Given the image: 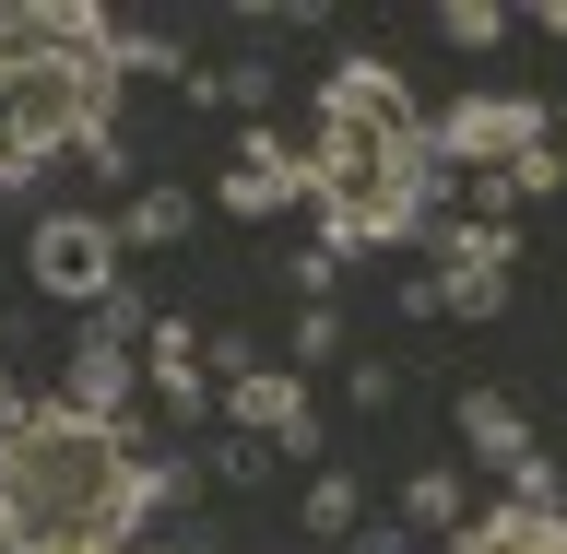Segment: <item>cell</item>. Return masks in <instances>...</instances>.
Listing matches in <instances>:
<instances>
[{
  "mask_svg": "<svg viewBox=\"0 0 567 554\" xmlns=\"http://www.w3.org/2000/svg\"><path fill=\"white\" fill-rule=\"evenodd\" d=\"M437 35H450V48H496V35H508V12H496V0H450V12H437Z\"/></svg>",
  "mask_w": 567,
  "mask_h": 554,
  "instance_id": "obj_14",
  "label": "cell"
},
{
  "mask_svg": "<svg viewBox=\"0 0 567 554\" xmlns=\"http://www.w3.org/2000/svg\"><path fill=\"white\" fill-rule=\"evenodd\" d=\"M437 554H567V508H485V520H461Z\"/></svg>",
  "mask_w": 567,
  "mask_h": 554,
  "instance_id": "obj_9",
  "label": "cell"
},
{
  "mask_svg": "<svg viewBox=\"0 0 567 554\" xmlns=\"http://www.w3.org/2000/svg\"><path fill=\"white\" fill-rule=\"evenodd\" d=\"M225 425L237 437H260V449H319V414H308V378H284V366H237L225 378Z\"/></svg>",
  "mask_w": 567,
  "mask_h": 554,
  "instance_id": "obj_7",
  "label": "cell"
},
{
  "mask_svg": "<svg viewBox=\"0 0 567 554\" xmlns=\"http://www.w3.org/2000/svg\"><path fill=\"white\" fill-rule=\"evenodd\" d=\"M213 201H225V212H284V201H296V154L248 118V142H237V166H225V189H213Z\"/></svg>",
  "mask_w": 567,
  "mask_h": 554,
  "instance_id": "obj_10",
  "label": "cell"
},
{
  "mask_svg": "<svg viewBox=\"0 0 567 554\" xmlns=\"http://www.w3.org/2000/svg\"><path fill=\"white\" fill-rule=\"evenodd\" d=\"M390 401H402V366H379V354H367V366H354V414H390Z\"/></svg>",
  "mask_w": 567,
  "mask_h": 554,
  "instance_id": "obj_16",
  "label": "cell"
},
{
  "mask_svg": "<svg viewBox=\"0 0 567 554\" xmlns=\"http://www.w3.org/2000/svg\"><path fill=\"white\" fill-rule=\"evenodd\" d=\"M177 237H189V189H142L118 212V248H177Z\"/></svg>",
  "mask_w": 567,
  "mask_h": 554,
  "instance_id": "obj_12",
  "label": "cell"
},
{
  "mask_svg": "<svg viewBox=\"0 0 567 554\" xmlns=\"http://www.w3.org/2000/svg\"><path fill=\"white\" fill-rule=\"evenodd\" d=\"M24 260H35V295H60V307H106L118 272H131V248H118L106 212H48L24 237Z\"/></svg>",
  "mask_w": 567,
  "mask_h": 554,
  "instance_id": "obj_5",
  "label": "cell"
},
{
  "mask_svg": "<svg viewBox=\"0 0 567 554\" xmlns=\"http://www.w3.org/2000/svg\"><path fill=\"white\" fill-rule=\"evenodd\" d=\"M118 130V24L83 0H0V189Z\"/></svg>",
  "mask_w": 567,
  "mask_h": 554,
  "instance_id": "obj_3",
  "label": "cell"
},
{
  "mask_svg": "<svg viewBox=\"0 0 567 554\" xmlns=\"http://www.w3.org/2000/svg\"><path fill=\"white\" fill-rule=\"evenodd\" d=\"M354 520H367V484L354 472H319L308 484V543H354Z\"/></svg>",
  "mask_w": 567,
  "mask_h": 554,
  "instance_id": "obj_13",
  "label": "cell"
},
{
  "mask_svg": "<svg viewBox=\"0 0 567 554\" xmlns=\"http://www.w3.org/2000/svg\"><path fill=\"white\" fill-rule=\"evenodd\" d=\"M296 189L319 201V248H402L437 224V166H425V106L390 60H331L319 71V118H308V166Z\"/></svg>",
  "mask_w": 567,
  "mask_h": 554,
  "instance_id": "obj_1",
  "label": "cell"
},
{
  "mask_svg": "<svg viewBox=\"0 0 567 554\" xmlns=\"http://www.w3.org/2000/svg\"><path fill=\"white\" fill-rule=\"evenodd\" d=\"M166 495H177V472L142 460L131 425L24 401V425L0 437V531L24 554H131Z\"/></svg>",
  "mask_w": 567,
  "mask_h": 554,
  "instance_id": "obj_2",
  "label": "cell"
},
{
  "mask_svg": "<svg viewBox=\"0 0 567 554\" xmlns=\"http://www.w3.org/2000/svg\"><path fill=\"white\" fill-rule=\"evenodd\" d=\"M437 237V307H461V318H496L508 307V260H520V224H496V212H461V224H425Z\"/></svg>",
  "mask_w": 567,
  "mask_h": 554,
  "instance_id": "obj_6",
  "label": "cell"
},
{
  "mask_svg": "<svg viewBox=\"0 0 567 554\" xmlns=\"http://www.w3.org/2000/svg\"><path fill=\"white\" fill-rule=\"evenodd\" d=\"M142 378H154L166 425H202L213 414V366H202V331H189V318H142Z\"/></svg>",
  "mask_w": 567,
  "mask_h": 554,
  "instance_id": "obj_8",
  "label": "cell"
},
{
  "mask_svg": "<svg viewBox=\"0 0 567 554\" xmlns=\"http://www.w3.org/2000/svg\"><path fill=\"white\" fill-rule=\"evenodd\" d=\"M319 354H343V307H296V366H319Z\"/></svg>",
  "mask_w": 567,
  "mask_h": 554,
  "instance_id": "obj_15",
  "label": "cell"
},
{
  "mask_svg": "<svg viewBox=\"0 0 567 554\" xmlns=\"http://www.w3.org/2000/svg\"><path fill=\"white\" fill-rule=\"evenodd\" d=\"M461 520H473V495H461V472H450V460H437V472H414V484H402V531H425V543H450Z\"/></svg>",
  "mask_w": 567,
  "mask_h": 554,
  "instance_id": "obj_11",
  "label": "cell"
},
{
  "mask_svg": "<svg viewBox=\"0 0 567 554\" xmlns=\"http://www.w3.org/2000/svg\"><path fill=\"white\" fill-rule=\"evenodd\" d=\"M0 554H24V543H12V531H0Z\"/></svg>",
  "mask_w": 567,
  "mask_h": 554,
  "instance_id": "obj_18",
  "label": "cell"
},
{
  "mask_svg": "<svg viewBox=\"0 0 567 554\" xmlns=\"http://www.w3.org/2000/svg\"><path fill=\"white\" fill-rule=\"evenodd\" d=\"M544 95H461L450 118H425V166L437 177H508L520 154H544Z\"/></svg>",
  "mask_w": 567,
  "mask_h": 554,
  "instance_id": "obj_4",
  "label": "cell"
},
{
  "mask_svg": "<svg viewBox=\"0 0 567 554\" xmlns=\"http://www.w3.org/2000/svg\"><path fill=\"white\" fill-rule=\"evenodd\" d=\"M225 484H272V449L260 437H225Z\"/></svg>",
  "mask_w": 567,
  "mask_h": 554,
  "instance_id": "obj_17",
  "label": "cell"
}]
</instances>
